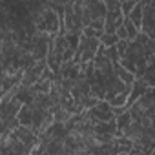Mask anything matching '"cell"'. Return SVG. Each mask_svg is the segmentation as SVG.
Wrapping results in <instances>:
<instances>
[{
	"label": "cell",
	"instance_id": "obj_1",
	"mask_svg": "<svg viewBox=\"0 0 155 155\" xmlns=\"http://www.w3.org/2000/svg\"><path fill=\"white\" fill-rule=\"evenodd\" d=\"M62 28H64L62 26V17L57 11H53L51 8H48V6L38 9V13L35 15V29L57 35V33H60Z\"/></svg>",
	"mask_w": 155,
	"mask_h": 155
},
{
	"label": "cell",
	"instance_id": "obj_2",
	"mask_svg": "<svg viewBox=\"0 0 155 155\" xmlns=\"http://www.w3.org/2000/svg\"><path fill=\"white\" fill-rule=\"evenodd\" d=\"M84 115H86V119H88V120H91L93 124H97V122H101V120H111V119H115L113 106H111V104H110V101H106V99H102L97 106H93V108L86 110V111H84Z\"/></svg>",
	"mask_w": 155,
	"mask_h": 155
},
{
	"label": "cell",
	"instance_id": "obj_3",
	"mask_svg": "<svg viewBox=\"0 0 155 155\" xmlns=\"http://www.w3.org/2000/svg\"><path fill=\"white\" fill-rule=\"evenodd\" d=\"M46 68H48V62H46V60H37L33 66H29V68H26V69H24L22 82H20V84H22V86L31 88L35 82H38V81L42 79V75H44Z\"/></svg>",
	"mask_w": 155,
	"mask_h": 155
},
{
	"label": "cell",
	"instance_id": "obj_4",
	"mask_svg": "<svg viewBox=\"0 0 155 155\" xmlns=\"http://www.w3.org/2000/svg\"><path fill=\"white\" fill-rule=\"evenodd\" d=\"M22 106H24V102L18 101L17 97H13L9 101H2V104H0V120H8V119L18 117Z\"/></svg>",
	"mask_w": 155,
	"mask_h": 155
},
{
	"label": "cell",
	"instance_id": "obj_5",
	"mask_svg": "<svg viewBox=\"0 0 155 155\" xmlns=\"http://www.w3.org/2000/svg\"><path fill=\"white\" fill-rule=\"evenodd\" d=\"M33 117H35L33 104H31V102H29V104H24L22 110H20V113H18V120H20V124L31 128V126H33Z\"/></svg>",
	"mask_w": 155,
	"mask_h": 155
},
{
	"label": "cell",
	"instance_id": "obj_6",
	"mask_svg": "<svg viewBox=\"0 0 155 155\" xmlns=\"http://www.w3.org/2000/svg\"><path fill=\"white\" fill-rule=\"evenodd\" d=\"M124 28H126V31H128V37H130V40L137 38V35L140 33V28H137V26L131 22V18H128V17H124Z\"/></svg>",
	"mask_w": 155,
	"mask_h": 155
},
{
	"label": "cell",
	"instance_id": "obj_7",
	"mask_svg": "<svg viewBox=\"0 0 155 155\" xmlns=\"http://www.w3.org/2000/svg\"><path fill=\"white\" fill-rule=\"evenodd\" d=\"M120 38L117 37V33H102V37H101V42L106 46V48H110V46H117V42H119Z\"/></svg>",
	"mask_w": 155,
	"mask_h": 155
},
{
	"label": "cell",
	"instance_id": "obj_8",
	"mask_svg": "<svg viewBox=\"0 0 155 155\" xmlns=\"http://www.w3.org/2000/svg\"><path fill=\"white\" fill-rule=\"evenodd\" d=\"M135 4H137L135 0H124V2L120 4V9H122L124 17H128V15H130V11H131V9L135 8Z\"/></svg>",
	"mask_w": 155,
	"mask_h": 155
},
{
	"label": "cell",
	"instance_id": "obj_9",
	"mask_svg": "<svg viewBox=\"0 0 155 155\" xmlns=\"http://www.w3.org/2000/svg\"><path fill=\"white\" fill-rule=\"evenodd\" d=\"M117 37H119V38H124V40H130V37H128V31H126L124 24L117 28Z\"/></svg>",
	"mask_w": 155,
	"mask_h": 155
},
{
	"label": "cell",
	"instance_id": "obj_10",
	"mask_svg": "<svg viewBox=\"0 0 155 155\" xmlns=\"http://www.w3.org/2000/svg\"><path fill=\"white\" fill-rule=\"evenodd\" d=\"M148 6L153 9V13H155V0H150V2H148Z\"/></svg>",
	"mask_w": 155,
	"mask_h": 155
}]
</instances>
